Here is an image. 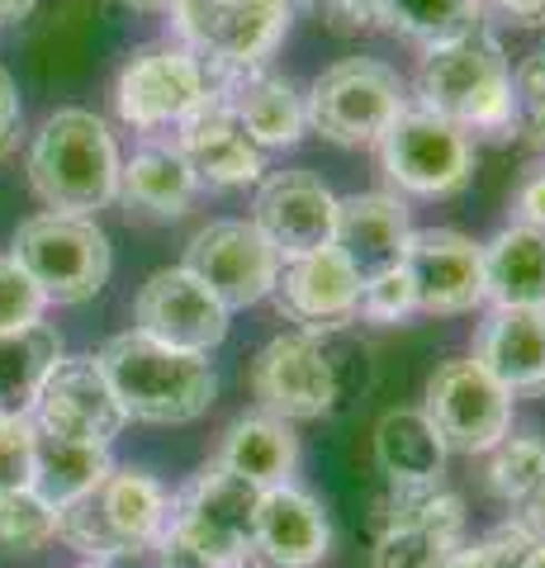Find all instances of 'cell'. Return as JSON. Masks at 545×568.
<instances>
[{"label": "cell", "mask_w": 545, "mask_h": 568, "mask_svg": "<svg viewBox=\"0 0 545 568\" xmlns=\"http://www.w3.org/2000/svg\"><path fill=\"white\" fill-rule=\"evenodd\" d=\"M248 388L256 398V413L280 422H313L332 417V375L323 361V346L313 332H280L252 355Z\"/></svg>", "instance_id": "4fadbf2b"}, {"label": "cell", "mask_w": 545, "mask_h": 568, "mask_svg": "<svg viewBox=\"0 0 545 568\" xmlns=\"http://www.w3.org/2000/svg\"><path fill=\"white\" fill-rule=\"evenodd\" d=\"M119 166L124 156L114 133L95 110H58L29 142V185L48 213L91 219L119 200Z\"/></svg>", "instance_id": "3957f363"}, {"label": "cell", "mask_w": 545, "mask_h": 568, "mask_svg": "<svg viewBox=\"0 0 545 568\" xmlns=\"http://www.w3.org/2000/svg\"><path fill=\"white\" fill-rule=\"evenodd\" d=\"M214 91L204 58L185 43H152L138 48L114 81V114L138 133L175 129L195 104Z\"/></svg>", "instance_id": "30bf717a"}, {"label": "cell", "mask_w": 545, "mask_h": 568, "mask_svg": "<svg viewBox=\"0 0 545 568\" xmlns=\"http://www.w3.org/2000/svg\"><path fill=\"white\" fill-rule=\"evenodd\" d=\"M484 10H498L513 29H545V0H484Z\"/></svg>", "instance_id": "b9f144b4"}, {"label": "cell", "mask_w": 545, "mask_h": 568, "mask_svg": "<svg viewBox=\"0 0 545 568\" xmlns=\"http://www.w3.org/2000/svg\"><path fill=\"white\" fill-rule=\"evenodd\" d=\"M171 521V493L148 469H114L100 488L58 511V540L91 564L152 555Z\"/></svg>", "instance_id": "277c9868"}, {"label": "cell", "mask_w": 545, "mask_h": 568, "mask_svg": "<svg viewBox=\"0 0 545 568\" xmlns=\"http://www.w3.org/2000/svg\"><path fill=\"white\" fill-rule=\"evenodd\" d=\"M62 361V336L48 323H29L14 332H0V417L20 413L29 417L52 365Z\"/></svg>", "instance_id": "f1b7e54d"}, {"label": "cell", "mask_w": 545, "mask_h": 568, "mask_svg": "<svg viewBox=\"0 0 545 568\" xmlns=\"http://www.w3.org/2000/svg\"><path fill=\"white\" fill-rule=\"evenodd\" d=\"M175 152L185 156L190 175L209 190L256 185L266 175V152L242 133V123L228 104V91H209L195 110L175 123Z\"/></svg>", "instance_id": "ac0fdd59"}, {"label": "cell", "mask_w": 545, "mask_h": 568, "mask_svg": "<svg viewBox=\"0 0 545 568\" xmlns=\"http://www.w3.org/2000/svg\"><path fill=\"white\" fill-rule=\"evenodd\" d=\"M484 459H488L484 488L494 493L503 507L522 511L545 488V440L541 436H503Z\"/></svg>", "instance_id": "4dcf8cb0"}, {"label": "cell", "mask_w": 545, "mask_h": 568, "mask_svg": "<svg viewBox=\"0 0 545 568\" xmlns=\"http://www.w3.org/2000/svg\"><path fill=\"white\" fill-rule=\"evenodd\" d=\"M451 450L422 407H390L375 422V465L390 488H442Z\"/></svg>", "instance_id": "cb8c5ba5"}, {"label": "cell", "mask_w": 545, "mask_h": 568, "mask_svg": "<svg viewBox=\"0 0 545 568\" xmlns=\"http://www.w3.org/2000/svg\"><path fill=\"white\" fill-rule=\"evenodd\" d=\"M223 6H271V0H223Z\"/></svg>", "instance_id": "681fc988"}, {"label": "cell", "mask_w": 545, "mask_h": 568, "mask_svg": "<svg viewBox=\"0 0 545 568\" xmlns=\"http://www.w3.org/2000/svg\"><path fill=\"white\" fill-rule=\"evenodd\" d=\"M195 190L200 181L190 175L185 156L166 142H148L119 166V200L129 209L152 213V219H181L195 204Z\"/></svg>", "instance_id": "83f0119b"}, {"label": "cell", "mask_w": 545, "mask_h": 568, "mask_svg": "<svg viewBox=\"0 0 545 568\" xmlns=\"http://www.w3.org/2000/svg\"><path fill=\"white\" fill-rule=\"evenodd\" d=\"M465 545V503L446 488H390L371 568H446Z\"/></svg>", "instance_id": "7c38bea8"}, {"label": "cell", "mask_w": 545, "mask_h": 568, "mask_svg": "<svg viewBox=\"0 0 545 568\" xmlns=\"http://www.w3.org/2000/svg\"><path fill=\"white\" fill-rule=\"evenodd\" d=\"M100 375L110 379L119 407L148 426H185L209 413L219 375L204 355L171 351L143 332H119L95 351Z\"/></svg>", "instance_id": "7a4b0ae2"}, {"label": "cell", "mask_w": 545, "mask_h": 568, "mask_svg": "<svg viewBox=\"0 0 545 568\" xmlns=\"http://www.w3.org/2000/svg\"><path fill=\"white\" fill-rule=\"evenodd\" d=\"M413 237V219L403 194L394 190H361L337 200V233H332V246L351 261V271L365 280H375L384 271H398L403 252H408Z\"/></svg>", "instance_id": "ffe728a7"}, {"label": "cell", "mask_w": 545, "mask_h": 568, "mask_svg": "<svg viewBox=\"0 0 545 568\" xmlns=\"http://www.w3.org/2000/svg\"><path fill=\"white\" fill-rule=\"evenodd\" d=\"M403 275L427 317H461L484 304V252L455 227H413Z\"/></svg>", "instance_id": "e0dca14e"}, {"label": "cell", "mask_w": 545, "mask_h": 568, "mask_svg": "<svg viewBox=\"0 0 545 568\" xmlns=\"http://www.w3.org/2000/svg\"><path fill=\"white\" fill-rule=\"evenodd\" d=\"M480 545H484V555L494 559V568H545V540H536L517 517L494 526Z\"/></svg>", "instance_id": "74e56055"}, {"label": "cell", "mask_w": 545, "mask_h": 568, "mask_svg": "<svg viewBox=\"0 0 545 568\" xmlns=\"http://www.w3.org/2000/svg\"><path fill=\"white\" fill-rule=\"evenodd\" d=\"M85 568H110V564H85Z\"/></svg>", "instance_id": "f907efd6"}, {"label": "cell", "mask_w": 545, "mask_h": 568, "mask_svg": "<svg viewBox=\"0 0 545 568\" xmlns=\"http://www.w3.org/2000/svg\"><path fill=\"white\" fill-rule=\"evenodd\" d=\"M413 313H417V294H413L408 275H403V265H398V271H384V275L361 284V308H356V317H365V323L398 327V323H408Z\"/></svg>", "instance_id": "e575fe53"}, {"label": "cell", "mask_w": 545, "mask_h": 568, "mask_svg": "<svg viewBox=\"0 0 545 568\" xmlns=\"http://www.w3.org/2000/svg\"><path fill=\"white\" fill-rule=\"evenodd\" d=\"M417 110L455 123L470 138H517V104H513V62L494 29H474L465 39L427 48L413 81Z\"/></svg>", "instance_id": "6da1fadb"}, {"label": "cell", "mask_w": 545, "mask_h": 568, "mask_svg": "<svg viewBox=\"0 0 545 568\" xmlns=\"http://www.w3.org/2000/svg\"><path fill=\"white\" fill-rule=\"evenodd\" d=\"M233 568H280V564H271L266 555H261V549H252V545H248V549H242V555L233 559Z\"/></svg>", "instance_id": "7dc6e473"}, {"label": "cell", "mask_w": 545, "mask_h": 568, "mask_svg": "<svg viewBox=\"0 0 545 568\" xmlns=\"http://www.w3.org/2000/svg\"><path fill=\"white\" fill-rule=\"evenodd\" d=\"M275 313L294 323V332H332L361 323V275L337 246H319L309 256L280 261V280L271 290Z\"/></svg>", "instance_id": "d6986e66"}, {"label": "cell", "mask_w": 545, "mask_h": 568, "mask_svg": "<svg viewBox=\"0 0 545 568\" xmlns=\"http://www.w3.org/2000/svg\"><path fill=\"white\" fill-rule=\"evenodd\" d=\"M422 413L451 455H488L503 436H513V394L470 355H451L432 369Z\"/></svg>", "instance_id": "ba28073f"}, {"label": "cell", "mask_w": 545, "mask_h": 568, "mask_svg": "<svg viewBox=\"0 0 545 568\" xmlns=\"http://www.w3.org/2000/svg\"><path fill=\"white\" fill-rule=\"evenodd\" d=\"M470 361L513 398L545 394V308H488L474 327Z\"/></svg>", "instance_id": "44dd1931"}, {"label": "cell", "mask_w": 545, "mask_h": 568, "mask_svg": "<svg viewBox=\"0 0 545 568\" xmlns=\"http://www.w3.org/2000/svg\"><path fill=\"white\" fill-rule=\"evenodd\" d=\"M228 104L261 152H275V148H294L299 138L309 133V119H304V91L280 77V71L261 67V71H242L228 85Z\"/></svg>", "instance_id": "603a6c76"}, {"label": "cell", "mask_w": 545, "mask_h": 568, "mask_svg": "<svg viewBox=\"0 0 545 568\" xmlns=\"http://www.w3.org/2000/svg\"><path fill=\"white\" fill-rule=\"evenodd\" d=\"M181 265L219 298L228 313L266 304L271 290H275V280H280L275 246L256 233L252 219L204 223L200 233L185 242V261Z\"/></svg>", "instance_id": "8fae6325"}, {"label": "cell", "mask_w": 545, "mask_h": 568, "mask_svg": "<svg viewBox=\"0 0 545 568\" xmlns=\"http://www.w3.org/2000/svg\"><path fill=\"white\" fill-rule=\"evenodd\" d=\"M285 6H290V14H323L327 0H285Z\"/></svg>", "instance_id": "c3c4849f"}, {"label": "cell", "mask_w": 545, "mask_h": 568, "mask_svg": "<svg viewBox=\"0 0 545 568\" xmlns=\"http://www.w3.org/2000/svg\"><path fill=\"white\" fill-rule=\"evenodd\" d=\"M10 256L20 271L39 284L48 304H85L110 280V237L100 233L95 219L77 213H33L14 227Z\"/></svg>", "instance_id": "8992f818"}, {"label": "cell", "mask_w": 545, "mask_h": 568, "mask_svg": "<svg viewBox=\"0 0 545 568\" xmlns=\"http://www.w3.org/2000/svg\"><path fill=\"white\" fill-rule=\"evenodd\" d=\"M114 474V459L104 446H85V440H67L33 426V478L29 493L43 497L52 511L72 507L77 497H85L91 488H100L104 478Z\"/></svg>", "instance_id": "4316f807"}, {"label": "cell", "mask_w": 545, "mask_h": 568, "mask_svg": "<svg viewBox=\"0 0 545 568\" xmlns=\"http://www.w3.org/2000/svg\"><path fill=\"white\" fill-rule=\"evenodd\" d=\"M43 308H48V298H43L39 284L20 271V261L0 256V332L43 323Z\"/></svg>", "instance_id": "d590c367"}, {"label": "cell", "mask_w": 545, "mask_h": 568, "mask_svg": "<svg viewBox=\"0 0 545 568\" xmlns=\"http://www.w3.org/2000/svg\"><path fill=\"white\" fill-rule=\"evenodd\" d=\"M119 6H129V10H138V14H171L175 0H119Z\"/></svg>", "instance_id": "bcb514c9"}, {"label": "cell", "mask_w": 545, "mask_h": 568, "mask_svg": "<svg viewBox=\"0 0 545 568\" xmlns=\"http://www.w3.org/2000/svg\"><path fill=\"white\" fill-rule=\"evenodd\" d=\"M252 549L280 568H319L332 555V521L323 503L294 484L266 488L252 521Z\"/></svg>", "instance_id": "7402d4cb"}, {"label": "cell", "mask_w": 545, "mask_h": 568, "mask_svg": "<svg viewBox=\"0 0 545 568\" xmlns=\"http://www.w3.org/2000/svg\"><path fill=\"white\" fill-rule=\"evenodd\" d=\"M513 104H517V138H526V148L545 152V43L517 62Z\"/></svg>", "instance_id": "836d02e7"}, {"label": "cell", "mask_w": 545, "mask_h": 568, "mask_svg": "<svg viewBox=\"0 0 545 568\" xmlns=\"http://www.w3.org/2000/svg\"><path fill=\"white\" fill-rule=\"evenodd\" d=\"M20 142V91H14V77L0 67V162L14 152Z\"/></svg>", "instance_id": "60d3db41"}, {"label": "cell", "mask_w": 545, "mask_h": 568, "mask_svg": "<svg viewBox=\"0 0 545 568\" xmlns=\"http://www.w3.org/2000/svg\"><path fill=\"white\" fill-rule=\"evenodd\" d=\"M48 540H58V511L43 497L29 488L0 497V555H39Z\"/></svg>", "instance_id": "d6a6232c"}, {"label": "cell", "mask_w": 545, "mask_h": 568, "mask_svg": "<svg viewBox=\"0 0 545 568\" xmlns=\"http://www.w3.org/2000/svg\"><path fill=\"white\" fill-rule=\"evenodd\" d=\"M513 223L545 233V166H532L513 190Z\"/></svg>", "instance_id": "ab89813d"}, {"label": "cell", "mask_w": 545, "mask_h": 568, "mask_svg": "<svg viewBox=\"0 0 545 568\" xmlns=\"http://www.w3.org/2000/svg\"><path fill=\"white\" fill-rule=\"evenodd\" d=\"M252 223L275 246L280 261L309 256L319 246H332V233H337V194L309 166L271 171L256 181Z\"/></svg>", "instance_id": "9a60e30c"}, {"label": "cell", "mask_w": 545, "mask_h": 568, "mask_svg": "<svg viewBox=\"0 0 545 568\" xmlns=\"http://www.w3.org/2000/svg\"><path fill=\"white\" fill-rule=\"evenodd\" d=\"M480 252L488 308H545V233L507 223Z\"/></svg>", "instance_id": "d4e9b609"}, {"label": "cell", "mask_w": 545, "mask_h": 568, "mask_svg": "<svg viewBox=\"0 0 545 568\" xmlns=\"http://www.w3.org/2000/svg\"><path fill=\"white\" fill-rule=\"evenodd\" d=\"M290 6L285 0H271V6H223V0H175L171 6V24L175 39H181L195 58H204L209 67L228 71V77H242V71H261L280 39L290 29Z\"/></svg>", "instance_id": "52a82bcc"}, {"label": "cell", "mask_w": 545, "mask_h": 568, "mask_svg": "<svg viewBox=\"0 0 545 568\" xmlns=\"http://www.w3.org/2000/svg\"><path fill=\"white\" fill-rule=\"evenodd\" d=\"M33 478V417H0V497L24 493Z\"/></svg>", "instance_id": "8d00e7d4"}, {"label": "cell", "mask_w": 545, "mask_h": 568, "mask_svg": "<svg viewBox=\"0 0 545 568\" xmlns=\"http://www.w3.org/2000/svg\"><path fill=\"white\" fill-rule=\"evenodd\" d=\"M375 148L398 194H417V200H451L474 175V138L446 119L417 110V104H408L390 123V133Z\"/></svg>", "instance_id": "9c48e42d"}, {"label": "cell", "mask_w": 545, "mask_h": 568, "mask_svg": "<svg viewBox=\"0 0 545 568\" xmlns=\"http://www.w3.org/2000/svg\"><path fill=\"white\" fill-rule=\"evenodd\" d=\"M484 24V0H384V29L417 43L422 52L442 48Z\"/></svg>", "instance_id": "f546056e"}, {"label": "cell", "mask_w": 545, "mask_h": 568, "mask_svg": "<svg viewBox=\"0 0 545 568\" xmlns=\"http://www.w3.org/2000/svg\"><path fill=\"white\" fill-rule=\"evenodd\" d=\"M446 568H494V559L484 555V545H480V540H474V545L465 540V545L451 555V564H446Z\"/></svg>", "instance_id": "ee69618b"}, {"label": "cell", "mask_w": 545, "mask_h": 568, "mask_svg": "<svg viewBox=\"0 0 545 568\" xmlns=\"http://www.w3.org/2000/svg\"><path fill=\"white\" fill-rule=\"evenodd\" d=\"M517 521H522L526 530H532L536 540H545V488H541V493L532 497V503H526V507L517 511Z\"/></svg>", "instance_id": "7bdbcfd3"}, {"label": "cell", "mask_w": 545, "mask_h": 568, "mask_svg": "<svg viewBox=\"0 0 545 568\" xmlns=\"http://www.w3.org/2000/svg\"><path fill=\"white\" fill-rule=\"evenodd\" d=\"M299 432L290 422L266 417V413H252V417H238L233 426L223 432V446H219V465L242 474L248 484H256L261 493L290 484L294 469H299Z\"/></svg>", "instance_id": "484cf974"}, {"label": "cell", "mask_w": 545, "mask_h": 568, "mask_svg": "<svg viewBox=\"0 0 545 568\" xmlns=\"http://www.w3.org/2000/svg\"><path fill=\"white\" fill-rule=\"evenodd\" d=\"M408 110V85L380 58H342L304 91L309 133L332 148H375L390 123Z\"/></svg>", "instance_id": "5b68a950"}, {"label": "cell", "mask_w": 545, "mask_h": 568, "mask_svg": "<svg viewBox=\"0 0 545 568\" xmlns=\"http://www.w3.org/2000/svg\"><path fill=\"white\" fill-rule=\"evenodd\" d=\"M29 417L39 432L85 440V446H104V450H110V440L129 426L110 379L100 375L95 355H72V361L62 355V361L52 365V375L43 379Z\"/></svg>", "instance_id": "2e32d148"}, {"label": "cell", "mask_w": 545, "mask_h": 568, "mask_svg": "<svg viewBox=\"0 0 545 568\" xmlns=\"http://www.w3.org/2000/svg\"><path fill=\"white\" fill-rule=\"evenodd\" d=\"M228 317L233 313H228L185 265L152 271L133 298V332H143L152 342L185 351V355H209L214 346H223Z\"/></svg>", "instance_id": "5bb4252c"}, {"label": "cell", "mask_w": 545, "mask_h": 568, "mask_svg": "<svg viewBox=\"0 0 545 568\" xmlns=\"http://www.w3.org/2000/svg\"><path fill=\"white\" fill-rule=\"evenodd\" d=\"M313 336H319L327 375H332V417H342L365 394H371V384H375V346L356 332V323L332 327V332H313Z\"/></svg>", "instance_id": "1f68e13d"}, {"label": "cell", "mask_w": 545, "mask_h": 568, "mask_svg": "<svg viewBox=\"0 0 545 568\" xmlns=\"http://www.w3.org/2000/svg\"><path fill=\"white\" fill-rule=\"evenodd\" d=\"M319 20L332 33H371L384 29V0H327Z\"/></svg>", "instance_id": "f35d334b"}, {"label": "cell", "mask_w": 545, "mask_h": 568, "mask_svg": "<svg viewBox=\"0 0 545 568\" xmlns=\"http://www.w3.org/2000/svg\"><path fill=\"white\" fill-rule=\"evenodd\" d=\"M39 6V0H0V24H14V20H24V14Z\"/></svg>", "instance_id": "f6af8a7d"}]
</instances>
